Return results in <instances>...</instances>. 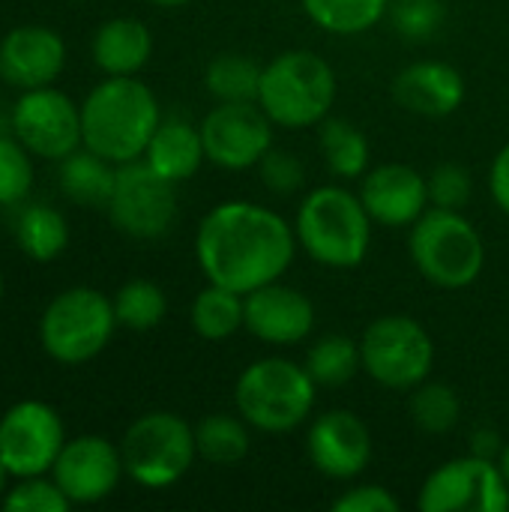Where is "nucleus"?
<instances>
[{
  "label": "nucleus",
  "instance_id": "nucleus-1",
  "mask_svg": "<svg viewBox=\"0 0 509 512\" xmlns=\"http://www.w3.org/2000/svg\"><path fill=\"white\" fill-rule=\"evenodd\" d=\"M294 225L255 201L216 204L195 231V258L207 282L252 294L279 282L297 255Z\"/></svg>",
  "mask_w": 509,
  "mask_h": 512
},
{
  "label": "nucleus",
  "instance_id": "nucleus-2",
  "mask_svg": "<svg viewBox=\"0 0 509 512\" xmlns=\"http://www.w3.org/2000/svg\"><path fill=\"white\" fill-rule=\"evenodd\" d=\"M159 123V99L138 75H105L81 102L84 147L114 165L141 159Z\"/></svg>",
  "mask_w": 509,
  "mask_h": 512
},
{
  "label": "nucleus",
  "instance_id": "nucleus-3",
  "mask_svg": "<svg viewBox=\"0 0 509 512\" xmlns=\"http://www.w3.org/2000/svg\"><path fill=\"white\" fill-rule=\"evenodd\" d=\"M372 216L360 195L339 183L315 186L297 207V246L318 264L351 270L363 264L372 243Z\"/></svg>",
  "mask_w": 509,
  "mask_h": 512
},
{
  "label": "nucleus",
  "instance_id": "nucleus-4",
  "mask_svg": "<svg viewBox=\"0 0 509 512\" xmlns=\"http://www.w3.org/2000/svg\"><path fill=\"white\" fill-rule=\"evenodd\" d=\"M339 81L333 66L306 48L282 51L261 72L258 105L282 129L321 126L336 105Z\"/></svg>",
  "mask_w": 509,
  "mask_h": 512
},
{
  "label": "nucleus",
  "instance_id": "nucleus-5",
  "mask_svg": "<svg viewBox=\"0 0 509 512\" xmlns=\"http://www.w3.org/2000/svg\"><path fill=\"white\" fill-rule=\"evenodd\" d=\"M318 399V384L303 363L288 357H261L249 363L234 384L237 414L258 432L285 435L303 426Z\"/></svg>",
  "mask_w": 509,
  "mask_h": 512
},
{
  "label": "nucleus",
  "instance_id": "nucleus-6",
  "mask_svg": "<svg viewBox=\"0 0 509 512\" xmlns=\"http://www.w3.org/2000/svg\"><path fill=\"white\" fill-rule=\"evenodd\" d=\"M408 252L420 276L444 291L474 285L486 267V243L462 210L429 207L408 237Z\"/></svg>",
  "mask_w": 509,
  "mask_h": 512
},
{
  "label": "nucleus",
  "instance_id": "nucleus-7",
  "mask_svg": "<svg viewBox=\"0 0 509 512\" xmlns=\"http://www.w3.org/2000/svg\"><path fill=\"white\" fill-rule=\"evenodd\" d=\"M111 297L96 288L75 285L60 291L39 318V345L60 366H81L96 360L117 330Z\"/></svg>",
  "mask_w": 509,
  "mask_h": 512
},
{
  "label": "nucleus",
  "instance_id": "nucleus-8",
  "mask_svg": "<svg viewBox=\"0 0 509 512\" xmlns=\"http://www.w3.org/2000/svg\"><path fill=\"white\" fill-rule=\"evenodd\" d=\"M120 453L129 480L144 489H168L180 483L198 459L195 426L180 414L150 411L126 429Z\"/></svg>",
  "mask_w": 509,
  "mask_h": 512
},
{
  "label": "nucleus",
  "instance_id": "nucleus-9",
  "mask_svg": "<svg viewBox=\"0 0 509 512\" xmlns=\"http://www.w3.org/2000/svg\"><path fill=\"white\" fill-rule=\"evenodd\" d=\"M363 372L399 393H411L435 369V342L429 330L411 315H381L360 339Z\"/></svg>",
  "mask_w": 509,
  "mask_h": 512
},
{
  "label": "nucleus",
  "instance_id": "nucleus-10",
  "mask_svg": "<svg viewBox=\"0 0 509 512\" xmlns=\"http://www.w3.org/2000/svg\"><path fill=\"white\" fill-rule=\"evenodd\" d=\"M105 210L120 234L159 240L177 222V183L156 174L144 159L117 165V183Z\"/></svg>",
  "mask_w": 509,
  "mask_h": 512
},
{
  "label": "nucleus",
  "instance_id": "nucleus-11",
  "mask_svg": "<svg viewBox=\"0 0 509 512\" xmlns=\"http://www.w3.org/2000/svg\"><path fill=\"white\" fill-rule=\"evenodd\" d=\"M417 507L423 512H507L509 483L498 462L468 453L426 477Z\"/></svg>",
  "mask_w": 509,
  "mask_h": 512
},
{
  "label": "nucleus",
  "instance_id": "nucleus-12",
  "mask_svg": "<svg viewBox=\"0 0 509 512\" xmlns=\"http://www.w3.org/2000/svg\"><path fill=\"white\" fill-rule=\"evenodd\" d=\"M66 441L63 417L48 402L24 399L0 417V459L15 480L51 474Z\"/></svg>",
  "mask_w": 509,
  "mask_h": 512
},
{
  "label": "nucleus",
  "instance_id": "nucleus-13",
  "mask_svg": "<svg viewBox=\"0 0 509 512\" xmlns=\"http://www.w3.org/2000/svg\"><path fill=\"white\" fill-rule=\"evenodd\" d=\"M12 135L33 153V159L60 162L84 147L81 105L54 84L21 90L12 108Z\"/></svg>",
  "mask_w": 509,
  "mask_h": 512
},
{
  "label": "nucleus",
  "instance_id": "nucleus-14",
  "mask_svg": "<svg viewBox=\"0 0 509 512\" xmlns=\"http://www.w3.org/2000/svg\"><path fill=\"white\" fill-rule=\"evenodd\" d=\"M207 162L225 171H246L273 147V120L258 102H216L198 123Z\"/></svg>",
  "mask_w": 509,
  "mask_h": 512
},
{
  "label": "nucleus",
  "instance_id": "nucleus-15",
  "mask_svg": "<svg viewBox=\"0 0 509 512\" xmlns=\"http://www.w3.org/2000/svg\"><path fill=\"white\" fill-rule=\"evenodd\" d=\"M123 453L102 435H78L63 444L51 477L63 495L75 504H99L120 486Z\"/></svg>",
  "mask_w": 509,
  "mask_h": 512
},
{
  "label": "nucleus",
  "instance_id": "nucleus-16",
  "mask_svg": "<svg viewBox=\"0 0 509 512\" xmlns=\"http://www.w3.org/2000/svg\"><path fill=\"white\" fill-rule=\"evenodd\" d=\"M306 456L327 480H357L372 462L369 426L348 408L327 411L306 432Z\"/></svg>",
  "mask_w": 509,
  "mask_h": 512
},
{
  "label": "nucleus",
  "instance_id": "nucleus-17",
  "mask_svg": "<svg viewBox=\"0 0 509 512\" xmlns=\"http://www.w3.org/2000/svg\"><path fill=\"white\" fill-rule=\"evenodd\" d=\"M66 66V42L54 27L21 24L0 39V78L18 90L48 87Z\"/></svg>",
  "mask_w": 509,
  "mask_h": 512
},
{
  "label": "nucleus",
  "instance_id": "nucleus-18",
  "mask_svg": "<svg viewBox=\"0 0 509 512\" xmlns=\"http://www.w3.org/2000/svg\"><path fill=\"white\" fill-rule=\"evenodd\" d=\"M357 195L372 222L387 228H411L432 207L426 174L405 162H387L366 171Z\"/></svg>",
  "mask_w": 509,
  "mask_h": 512
},
{
  "label": "nucleus",
  "instance_id": "nucleus-19",
  "mask_svg": "<svg viewBox=\"0 0 509 512\" xmlns=\"http://www.w3.org/2000/svg\"><path fill=\"white\" fill-rule=\"evenodd\" d=\"M246 330L276 348L300 345L315 330V306L303 291L282 285V279L270 282L246 294Z\"/></svg>",
  "mask_w": 509,
  "mask_h": 512
},
{
  "label": "nucleus",
  "instance_id": "nucleus-20",
  "mask_svg": "<svg viewBox=\"0 0 509 512\" xmlns=\"http://www.w3.org/2000/svg\"><path fill=\"white\" fill-rule=\"evenodd\" d=\"M396 102L420 117H450L465 102V78L444 60H417L393 81Z\"/></svg>",
  "mask_w": 509,
  "mask_h": 512
},
{
  "label": "nucleus",
  "instance_id": "nucleus-21",
  "mask_svg": "<svg viewBox=\"0 0 509 512\" xmlns=\"http://www.w3.org/2000/svg\"><path fill=\"white\" fill-rule=\"evenodd\" d=\"M141 159L171 183H183L195 177L198 168L207 162L201 126L183 117H162Z\"/></svg>",
  "mask_w": 509,
  "mask_h": 512
},
{
  "label": "nucleus",
  "instance_id": "nucleus-22",
  "mask_svg": "<svg viewBox=\"0 0 509 512\" xmlns=\"http://www.w3.org/2000/svg\"><path fill=\"white\" fill-rule=\"evenodd\" d=\"M90 54L105 75H138L153 57V33L141 18H108L96 27Z\"/></svg>",
  "mask_w": 509,
  "mask_h": 512
},
{
  "label": "nucleus",
  "instance_id": "nucleus-23",
  "mask_svg": "<svg viewBox=\"0 0 509 512\" xmlns=\"http://www.w3.org/2000/svg\"><path fill=\"white\" fill-rule=\"evenodd\" d=\"M114 183L117 165L87 147H78L75 153L60 159L57 186L78 207H108Z\"/></svg>",
  "mask_w": 509,
  "mask_h": 512
},
{
  "label": "nucleus",
  "instance_id": "nucleus-24",
  "mask_svg": "<svg viewBox=\"0 0 509 512\" xmlns=\"http://www.w3.org/2000/svg\"><path fill=\"white\" fill-rule=\"evenodd\" d=\"M12 234H15L18 249L30 261H39V264L57 261L69 246V222L51 204H27V207H21Z\"/></svg>",
  "mask_w": 509,
  "mask_h": 512
},
{
  "label": "nucleus",
  "instance_id": "nucleus-25",
  "mask_svg": "<svg viewBox=\"0 0 509 512\" xmlns=\"http://www.w3.org/2000/svg\"><path fill=\"white\" fill-rule=\"evenodd\" d=\"M189 324L201 339L225 342L246 327V297L231 288L207 282V288H201L192 300Z\"/></svg>",
  "mask_w": 509,
  "mask_h": 512
},
{
  "label": "nucleus",
  "instance_id": "nucleus-26",
  "mask_svg": "<svg viewBox=\"0 0 509 512\" xmlns=\"http://www.w3.org/2000/svg\"><path fill=\"white\" fill-rule=\"evenodd\" d=\"M324 165L339 180H357L369 171V138L354 120L345 117H327L318 132Z\"/></svg>",
  "mask_w": 509,
  "mask_h": 512
},
{
  "label": "nucleus",
  "instance_id": "nucleus-27",
  "mask_svg": "<svg viewBox=\"0 0 509 512\" xmlns=\"http://www.w3.org/2000/svg\"><path fill=\"white\" fill-rule=\"evenodd\" d=\"M249 423L240 414H207L195 426V447L198 456L210 465H240L252 450Z\"/></svg>",
  "mask_w": 509,
  "mask_h": 512
},
{
  "label": "nucleus",
  "instance_id": "nucleus-28",
  "mask_svg": "<svg viewBox=\"0 0 509 512\" xmlns=\"http://www.w3.org/2000/svg\"><path fill=\"white\" fill-rule=\"evenodd\" d=\"M303 366L318 387H345L363 369L360 342L345 333H327L309 345Z\"/></svg>",
  "mask_w": 509,
  "mask_h": 512
},
{
  "label": "nucleus",
  "instance_id": "nucleus-29",
  "mask_svg": "<svg viewBox=\"0 0 509 512\" xmlns=\"http://www.w3.org/2000/svg\"><path fill=\"white\" fill-rule=\"evenodd\" d=\"M264 66L249 54H216L204 69V87L216 102H258Z\"/></svg>",
  "mask_w": 509,
  "mask_h": 512
},
{
  "label": "nucleus",
  "instance_id": "nucleus-30",
  "mask_svg": "<svg viewBox=\"0 0 509 512\" xmlns=\"http://www.w3.org/2000/svg\"><path fill=\"white\" fill-rule=\"evenodd\" d=\"M312 24L336 36H360L387 12L390 0H300Z\"/></svg>",
  "mask_w": 509,
  "mask_h": 512
},
{
  "label": "nucleus",
  "instance_id": "nucleus-31",
  "mask_svg": "<svg viewBox=\"0 0 509 512\" xmlns=\"http://www.w3.org/2000/svg\"><path fill=\"white\" fill-rule=\"evenodd\" d=\"M111 303H114L117 324L132 333L156 330L168 315V297L150 279H129L126 285L117 288Z\"/></svg>",
  "mask_w": 509,
  "mask_h": 512
},
{
  "label": "nucleus",
  "instance_id": "nucleus-32",
  "mask_svg": "<svg viewBox=\"0 0 509 512\" xmlns=\"http://www.w3.org/2000/svg\"><path fill=\"white\" fill-rule=\"evenodd\" d=\"M411 420L417 429H423L426 435H447L456 429L459 414H462V402L456 396V390L444 381H423L411 390Z\"/></svg>",
  "mask_w": 509,
  "mask_h": 512
},
{
  "label": "nucleus",
  "instance_id": "nucleus-33",
  "mask_svg": "<svg viewBox=\"0 0 509 512\" xmlns=\"http://www.w3.org/2000/svg\"><path fill=\"white\" fill-rule=\"evenodd\" d=\"M33 189V153L15 138L0 135V207L21 204Z\"/></svg>",
  "mask_w": 509,
  "mask_h": 512
},
{
  "label": "nucleus",
  "instance_id": "nucleus-34",
  "mask_svg": "<svg viewBox=\"0 0 509 512\" xmlns=\"http://www.w3.org/2000/svg\"><path fill=\"white\" fill-rule=\"evenodd\" d=\"M447 18L444 0H390V21L408 42H429L441 33Z\"/></svg>",
  "mask_w": 509,
  "mask_h": 512
},
{
  "label": "nucleus",
  "instance_id": "nucleus-35",
  "mask_svg": "<svg viewBox=\"0 0 509 512\" xmlns=\"http://www.w3.org/2000/svg\"><path fill=\"white\" fill-rule=\"evenodd\" d=\"M69 507H72V501L63 495V489L48 474L21 477L3 495L6 512H69Z\"/></svg>",
  "mask_w": 509,
  "mask_h": 512
},
{
  "label": "nucleus",
  "instance_id": "nucleus-36",
  "mask_svg": "<svg viewBox=\"0 0 509 512\" xmlns=\"http://www.w3.org/2000/svg\"><path fill=\"white\" fill-rule=\"evenodd\" d=\"M429 204L441 210H465L474 198V177L459 162H441L426 174Z\"/></svg>",
  "mask_w": 509,
  "mask_h": 512
},
{
  "label": "nucleus",
  "instance_id": "nucleus-37",
  "mask_svg": "<svg viewBox=\"0 0 509 512\" xmlns=\"http://www.w3.org/2000/svg\"><path fill=\"white\" fill-rule=\"evenodd\" d=\"M258 168V177H261V186L270 189L273 195H294L303 189L306 183V165L300 162L297 153L291 150H279V147H270L261 162L255 165Z\"/></svg>",
  "mask_w": 509,
  "mask_h": 512
},
{
  "label": "nucleus",
  "instance_id": "nucleus-38",
  "mask_svg": "<svg viewBox=\"0 0 509 512\" xmlns=\"http://www.w3.org/2000/svg\"><path fill=\"white\" fill-rule=\"evenodd\" d=\"M333 510L336 512H399L402 504L399 498L384 489V486H375V483H366V486H354L348 492H342L336 501H333Z\"/></svg>",
  "mask_w": 509,
  "mask_h": 512
},
{
  "label": "nucleus",
  "instance_id": "nucleus-39",
  "mask_svg": "<svg viewBox=\"0 0 509 512\" xmlns=\"http://www.w3.org/2000/svg\"><path fill=\"white\" fill-rule=\"evenodd\" d=\"M489 192L495 198V204L501 207V213L509 216V141L498 150L492 171H489Z\"/></svg>",
  "mask_w": 509,
  "mask_h": 512
},
{
  "label": "nucleus",
  "instance_id": "nucleus-40",
  "mask_svg": "<svg viewBox=\"0 0 509 512\" xmlns=\"http://www.w3.org/2000/svg\"><path fill=\"white\" fill-rule=\"evenodd\" d=\"M504 444H507V441H504L495 429H477V432L471 435V453H474V456H483V459H492V462L501 459Z\"/></svg>",
  "mask_w": 509,
  "mask_h": 512
},
{
  "label": "nucleus",
  "instance_id": "nucleus-41",
  "mask_svg": "<svg viewBox=\"0 0 509 512\" xmlns=\"http://www.w3.org/2000/svg\"><path fill=\"white\" fill-rule=\"evenodd\" d=\"M9 480H12V474H9V468L3 465V459H0V498H3L6 489H9Z\"/></svg>",
  "mask_w": 509,
  "mask_h": 512
},
{
  "label": "nucleus",
  "instance_id": "nucleus-42",
  "mask_svg": "<svg viewBox=\"0 0 509 512\" xmlns=\"http://www.w3.org/2000/svg\"><path fill=\"white\" fill-rule=\"evenodd\" d=\"M147 3H153L159 9H177V6H186L189 0H147Z\"/></svg>",
  "mask_w": 509,
  "mask_h": 512
},
{
  "label": "nucleus",
  "instance_id": "nucleus-43",
  "mask_svg": "<svg viewBox=\"0 0 509 512\" xmlns=\"http://www.w3.org/2000/svg\"><path fill=\"white\" fill-rule=\"evenodd\" d=\"M498 465H501V474H504V480H507V483H509V441H507V444H504V453H501Z\"/></svg>",
  "mask_w": 509,
  "mask_h": 512
},
{
  "label": "nucleus",
  "instance_id": "nucleus-44",
  "mask_svg": "<svg viewBox=\"0 0 509 512\" xmlns=\"http://www.w3.org/2000/svg\"><path fill=\"white\" fill-rule=\"evenodd\" d=\"M3 294H6V282H3V273H0V303H3Z\"/></svg>",
  "mask_w": 509,
  "mask_h": 512
}]
</instances>
